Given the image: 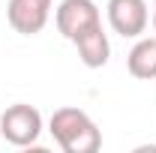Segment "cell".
<instances>
[{"label": "cell", "mask_w": 156, "mask_h": 153, "mask_svg": "<svg viewBox=\"0 0 156 153\" xmlns=\"http://www.w3.org/2000/svg\"><path fill=\"white\" fill-rule=\"evenodd\" d=\"M48 132L54 135L63 153H96L102 147V132L93 117L81 108H57L48 120Z\"/></svg>", "instance_id": "6da1fadb"}, {"label": "cell", "mask_w": 156, "mask_h": 153, "mask_svg": "<svg viewBox=\"0 0 156 153\" xmlns=\"http://www.w3.org/2000/svg\"><path fill=\"white\" fill-rule=\"evenodd\" d=\"M0 135L15 147H33L42 135V114L27 102H15L0 114Z\"/></svg>", "instance_id": "7a4b0ae2"}, {"label": "cell", "mask_w": 156, "mask_h": 153, "mask_svg": "<svg viewBox=\"0 0 156 153\" xmlns=\"http://www.w3.org/2000/svg\"><path fill=\"white\" fill-rule=\"evenodd\" d=\"M54 24H57L60 33L72 42L84 30L102 24V18H99V9L93 0H60V6L54 9Z\"/></svg>", "instance_id": "3957f363"}, {"label": "cell", "mask_w": 156, "mask_h": 153, "mask_svg": "<svg viewBox=\"0 0 156 153\" xmlns=\"http://www.w3.org/2000/svg\"><path fill=\"white\" fill-rule=\"evenodd\" d=\"M108 24L123 39H138L147 30V0H108Z\"/></svg>", "instance_id": "277c9868"}, {"label": "cell", "mask_w": 156, "mask_h": 153, "mask_svg": "<svg viewBox=\"0 0 156 153\" xmlns=\"http://www.w3.org/2000/svg\"><path fill=\"white\" fill-rule=\"evenodd\" d=\"M51 18V0H9L6 21L21 36H36Z\"/></svg>", "instance_id": "5b68a950"}, {"label": "cell", "mask_w": 156, "mask_h": 153, "mask_svg": "<svg viewBox=\"0 0 156 153\" xmlns=\"http://www.w3.org/2000/svg\"><path fill=\"white\" fill-rule=\"evenodd\" d=\"M72 42H75L78 57H81V63H84L87 69H102V66L108 63V57H111V42H108V33L102 30V24L84 30V33L75 36Z\"/></svg>", "instance_id": "8992f818"}, {"label": "cell", "mask_w": 156, "mask_h": 153, "mask_svg": "<svg viewBox=\"0 0 156 153\" xmlns=\"http://www.w3.org/2000/svg\"><path fill=\"white\" fill-rule=\"evenodd\" d=\"M126 69L132 78H141V81L156 78V33L153 36H138L132 51L126 54Z\"/></svg>", "instance_id": "52a82bcc"}, {"label": "cell", "mask_w": 156, "mask_h": 153, "mask_svg": "<svg viewBox=\"0 0 156 153\" xmlns=\"http://www.w3.org/2000/svg\"><path fill=\"white\" fill-rule=\"evenodd\" d=\"M153 33H156V0H153Z\"/></svg>", "instance_id": "ba28073f"}]
</instances>
